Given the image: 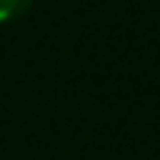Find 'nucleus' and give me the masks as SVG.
<instances>
[{
	"label": "nucleus",
	"instance_id": "obj_1",
	"mask_svg": "<svg viewBox=\"0 0 160 160\" xmlns=\"http://www.w3.org/2000/svg\"><path fill=\"white\" fill-rule=\"evenodd\" d=\"M34 0H0V22H11V20H20L28 8H31Z\"/></svg>",
	"mask_w": 160,
	"mask_h": 160
}]
</instances>
